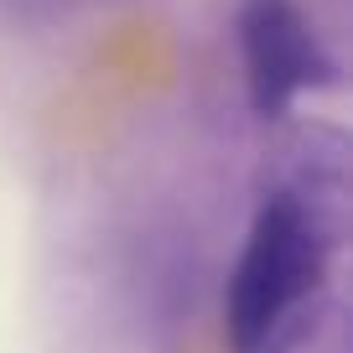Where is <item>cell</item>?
<instances>
[{
    "mask_svg": "<svg viewBox=\"0 0 353 353\" xmlns=\"http://www.w3.org/2000/svg\"><path fill=\"white\" fill-rule=\"evenodd\" d=\"M348 130L332 120H281L265 145L254 219L223 291L229 353H260L312 296L332 286L348 239Z\"/></svg>",
    "mask_w": 353,
    "mask_h": 353,
    "instance_id": "obj_1",
    "label": "cell"
},
{
    "mask_svg": "<svg viewBox=\"0 0 353 353\" xmlns=\"http://www.w3.org/2000/svg\"><path fill=\"white\" fill-rule=\"evenodd\" d=\"M234 26H239L250 110L265 125H281L301 94H327L343 83V63L327 52L322 32L296 0H244Z\"/></svg>",
    "mask_w": 353,
    "mask_h": 353,
    "instance_id": "obj_2",
    "label": "cell"
},
{
    "mask_svg": "<svg viewBox=\"0 0 353 353\" xmlns=\"http://www.w3.org/2000/svg\"><path fill=\"white\" fill-rule=\"evenodd\" d=\"M260 353H353V322H348V301L338 291L312 296L276 338L265 343Z\"/></svg>",
    "mask_w": 353,
    "mask_h": 353,
    "instance_id": "obj_3",
    "label": "cell"
}]
</instances>
